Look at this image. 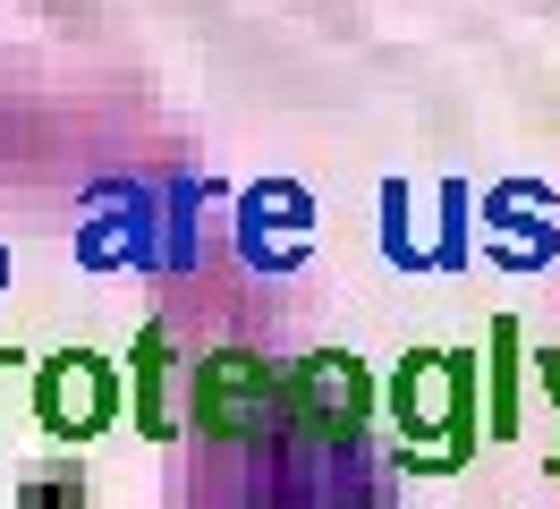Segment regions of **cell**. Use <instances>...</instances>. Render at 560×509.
Masks as SVG:
<instances>
[{
	"label": "cell",
	"instance_id": "5",
	"mask_svg": "<svg viewBox=\"0 0 560 509\" xmlns=\"http://www.w3.org/2000/svg\"><path fill=\"white\" fill-rule=\"evenodd\" d=\"M315 246V196L298 178H264L238 196V255L255 271H298Z\"/></svg>",
	"mask_w": 560,
	"mask_h": 509
},
{
	"label": "cell",
	"instance_id": "12",
	"mask_svg": "<svg viewBox=\"0 0 560 509\" xmlns=\"http://www.w3.org/2000/svg\"><path fill=\"white\" fill-rule=\"evenodd\" d=\"M552 475H560V450H552Z\"/></svg>",
	"mask_w": 560,
	"mask_h": 509
},
{
	"label": "cell",
	"instance_id": "8",
	"mask_svg": "<svg viewBox=\"0 0 560 509\" xmlns=\"http://www.w3.org/2000/svg\"><path fill=\"white\" fill-rule=\"evenodd\" d=\"M485 382H492L485 433H492V441H510V433H518V323H510V314L492 323V357H485Z\"/></svg>",
	"mask_w": 560,
	"mask_h": 509
},
{
	"label": "cell",
	"instance_id": "1",
	"mask_svg": "<svg viewBox=\"0 0 560 509\" xmlns=\"http://www.w3.org/2000/svg\"><path fill=\"white\" fill-rule=\"evenodd\" d=\"M390 425H399V459L408 475H451L476 459V433H485V391H476V357L467 348H408L383 382Z\"/></svg>",
	"mask_w": 560,
	"mask_h": 509
},
{
	"label": "cell",
	"instance_id": "2",
	"mask_svg": "<svg viewBox=\"0 0 560 509\" xmlns=\"http://www.w3.org/2000/svg\"><path fill=\"white\" fill-rule=\"evenodd\" d=\"M187 425L221 450L289 433V366L264 348H205L187 357Z\"/></svg>",
	"mask_w": 560,
	"mask_h": 509
},
{
	"label": "cell",
	"instance_id": "10",
	"mask_svg": "<svg viewBox=\"0 0 560 509\" xmlns=\"http://www.w3.org/2000/svg\"><path fill=\"white\" fill-rule=\"evenodd\" d=\"M433 264H442V271L467 264V187H458V178L442 187V246H433Z\"/></svg>",
	"mask_w": 560,
	"mask_h": 509
},
{
	"label": "cell",
	"instance_id": "7",
	"mask_svg": "<svg viewBox=\"0 0 560 509\" xmlns=\"http://www.w3.org/2000/svg\"><path fill=\"white\" fill-rule=\"evenodd\" d=\"M128 357H137V366H128V407H137L144 441H171L178 433V407H171V332L144 323Z\"/></svg>",
	"mask_w": 560,
	"mask_h": 509
},
{
	"label": "cell",
	"instance_id": "6",
	"mask_svg": "<svg viewBox=\"0 0 560 509\" xmlns=\"http://www.w3.org/2000/svg\"><path fill=\"white\" fill-rule=\"evenodd\" d=\"M544 187H492L485 196V246L501 264H544L560 246V221H526V212H544Z\"/></svg>",
	"mask_w": 560,
	"mask_h": 509
},
{
	"label": "cell",
	"instance_id": "3",
	"mask_svg": "<svg viewBox=\"0 0 560 509\" xmlns=\"http://www.w3.org/2000/svg\"><path fill=\"white\" fill-rule=\"evenodd\" d=\"M374 425V373L349 348H306L289 366V433L323 441V450H357V433Z\"/></svg>",
	"mask_w": 560,
	"mask_h": 509
},
{
	"label": "cell",
	"instance_id": "9",
	"mask_svg": "<svg viewBox=\"0 0 560 509\" xmlns=\"http://www.w3.org/2000/svg\"><path fill=\"white\" fill-rule=\"evenodd\" d=\"M383 255H390V264H399V271L433 264V255H424L417 238H408V187H399V178H390V187H383Z\"/></svg>",
	"mask_w": 560,
	"mask_h": 509
},
{
	"label": "cell",
	"instance_id": "4",
	"mask_svg": "<svg viewBox=\"0 0 560 509\" xmlns=\"http://www.w3.org/2000/svg\"><path fill=\"white\" fill-rule=\"evenodd\" d=\"M119 400H128V382L94 357V348H60V357H43L35 366V416L51 441H94L119 425Z\"/></svg>",
	"mask_w": 560,
	"mask_h": 509
},
{
	"label": "cell",
	"instance_id": "11",
	"mask_svg": "<svg viewBox=\"0 0 560 509\" xmlns=\"http://www.w3.org/2000/svg\"><path fill=\"white\" fill-rule=\"evenodd\" d=\"M0 373H9V348H0Z\"/></svg>",
	"mask_w": 560,
	"mask_h": 509
}]
</instances>
